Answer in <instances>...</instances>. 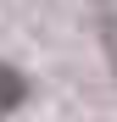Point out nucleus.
Segmentation results:
<instances>
[{
	"instance_id": "obj_1",
	"label": "nucleus",
	"mask_w": 117,
	"mask_h": 122,
	"mask_svg": "<svg viewBox=\"0 0 117 122\" xmlns=\"http://www.w3.org/2000/svg\"><path fill=\"white\" fill-rule=\"evenodd\" d=\"M17 100H22V78H17V72H6V67H0V111H11V106H17Z\"/></svg>"
}]
</instances>
